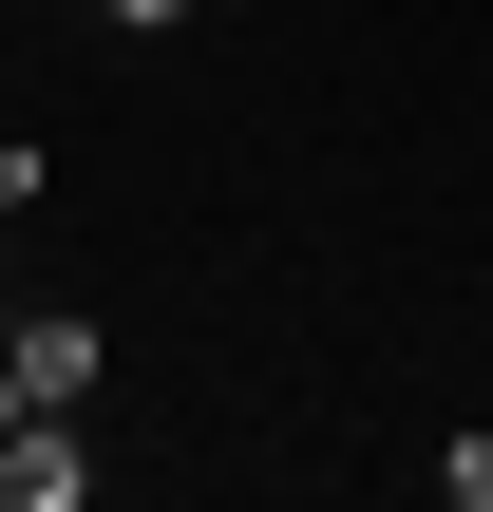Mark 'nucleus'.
I'll list each match as a JSON object with an SVG mask.
<instances>
[{
	"label": "nucleus",
	"mask_w": 493,
	"mask_h": 512,
	"mask_svg": "<svg viewBox=\"0 0 493 512\" xmlns=\"http://www.w3.org/2000/svg\"><path fill=\"white\" fill-rule=\"evenodd\" d=\"M76 494H95V456H76V418L38 399V418L0 437V512H76Z\"/></svg>",
	"instance_id": "1"
},
{
	"label": "nucleus",
	"mask_w": 493,
	"mask_h": 512,
	"mask_svg": "<svg viewBox=\"0 0 493 512\" xmlns=\"http://www.w3.org/2000/svg\"><path fill=\"white\" fill-rule=\"evenodd\" d=\"M0 342H19V380H38V399H57V418H76V399H95V323H76V304H38V323H0Z\"/></svg>",
	"instance_id": "2"
},
{
	"label": "nucleus",
	"mask_w": 493,
	"mask_h": 512,
	"mask_svg": "<svg viewBox=\"0 0 493 512\" xmlns=\"http://www.w3.org/2000/svg\"><path fill=\"white\" fill-rule=\"evenodd\" d=\"M437 494H456V512H493V437H456V456H437Z\"/></svg>",
	"instance_id": "3"
},
{
	"label": "nucleus",
	"mask_w": 493,
	"mask_h": 512,
	"mask_svg": "<svg viewBox=\"0 0 493 512\" xmlns=\"http://www.w3.org/2000/svg\"><path fill=\"white\" fill-rule=\"evenodd\" d=\"M19 418H38V380H19V342H0V437H19Z\"/></svg>",
	"instance_id": "4"
},
{
	"label": "nucleus",
	"mask_w": 493,
	"mask_h": 512,
	"mask_svg": "<svg viewBox=\"0 0 493 512\" xmlns=\"http://www.w3.org/2000/svg\"><path fill=\"white\" fill-rule=\"evenodd\" d=\"M95 19H133V38H171V19H190V0H95Z\"/></svg>",
	"instance_id": "5"
},
{
	"label": "nucleus",
	"mask_w": 493,
	"mask_h": 512,
	"mask_svg": "<svg viewBox=\"0 0 493 512\" xmlns=\"http://www.w3.org/2000/svg\"><path fill=\"white\" fill-rule=\"evenodd\" d=\"M0 266H19V190H0Z\"/></svg>",
	"instance_id": "6"
}]
</instances>
